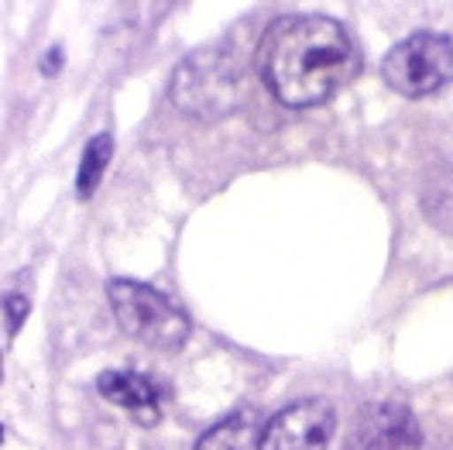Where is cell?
<instances>
[{"instance_id": "6da1fadb", "label": "cell", "mask_w": 453, "mask_h": 450, "mask_svg": "<svg viewBox=\"0 0 453 450\" xmlns=\"http://www.w3.org/2000/svg\"><path fill=\"white\" fill-rule=\"evenodd\" d=\"M257 69L285 107H316L357 76L361 52L334 18L288 14L265 31Z\"/></svg>"}, {"instance_id": "7a4b0ae2", "label": "cell", "mask_w": 453, "mask_h": 450, "mask_svg": "<svg viewBox=\"0 0 453 450\" xmlns=\"http://www.w3.org/2000/svg\"><path fill=\"white\" fill-rule=\"evenodd\" d=\"M172 104L196 120H224L241 104V66L226 49H196L172 73Z\"/></svg>"}, {"instance_id": "3957f363", "label": "cell", "mask_w": 453, "mask_h": 450, "mask_svg": "<svg viewBox=\"0 0 453 450\" xmlns=\"http://www.w3.org/2000/svg\"><path fill=\"white\" fill-rule=\"evenodd\" d=\"M107 296H111L113 316L127 338L142 340L155 351H179L189 340V316L165 292L144 282L113 279Z\"/></svg>"}, {"instance_id": "277c9868", "label": "cell", "mask_w": 453, "mask_h": 450, "mask_svg": "<svg viewBox=\"0 0 453 450\" xmlns=\"http://www.w3.org/2000/svg\"><path fill=\"white\" fill-rule=\"evenodd\" d=\"M381 76L402 97H429L453 83V38L416 31L381 62Z\"/></svg>"}, {"instance_id": "5b68a950", "label": "cell", "mask_w": 453, "mask_h": 450, "mask_svg": "<svg viewBox=\"0 0 453 450\" xmlns=\"http://www.w3.org/2000/svg\"><path fill=\"white\" fill-rule=\"evenodd\" d=\"M337 430V413L326 399H299L261 426L257 450H326Z\"/></svg>"}, {"instance_id": "8992f818", "label": "cell", "mask_w": 453, "mask_h": 450, "mask_svg": "<svg viewBox=\"0 0 453 450\" xmlns=\"http://www.w3.org/2000/svg\"><path fill=\"white\" fill-rule=\"evenodd\" d=\"M419 447H423V433H419V423L412 416V409L402 406V402H374V406H368L357 416L343 450H419Z\"/></svg>"}, {"instance_id": "52a82bcc", "label": "cell", "mask_w": 453, "mask_h": 450, "mask_svg": "<svg viewBox=\"0 0 453 450\" xmlns=\"http://www.w3.org/2000/svg\"><path fill=\"white\" fill-rule=\"evenodd\" d=\"M96 389L104 399H111L113 406L127 409V413H148L155 416L158 413V385L148 378V375H138V371H104Z\"/></svg>"}, {"instance_id": "ba28073f", "label": "cell", "mask_w": 453, "mask_h": 450, "mask_svg": "<svg viewBox=\"0 0 453 450\" xmlns=\"http://www.w3.org/2000/svg\"><path fill=\"white\" fill-rule=\"evenodd\" d=\"M261 437L255 413H230L220 423H213L193 450H251Z\"/></svg>"}, {"instance_id": "9c48e42d", "label": "cell", "mask_w": 453, "mask_h": 450, "mask_svg": "<svg viewBox=\"0 0 453 450\" xmlns=\"http://www.w3.org/2000/svg\"><path fill=\"white\" fill-rule=\"evenodd\" d=\"M111 155H113V138L107 131L104 135H93V138L86 141L83 159H80V172H76V197L89 199L96 193V186H100V179L107 172Z\"/></svg>"}, {"instance_id": "30bf717a", "label": "cell", "mask_w": 453, "mask_h": 450, "mask_svg": "<svg viewBox=\"0 0 453 450\" xmlns=\"http://www.w3.org/2000/svg\"><path fill=\"white\" fill-rule=\"evenodd\" d=\"M0 310H4V320H7V334L18 338V330H21L25 320H28L31 299L25 292H4V296H0Z\"/></svg>"}, {"instance_id": "8fae6325", "label": "cell", "mask_w": 453, "mask_h": 450, "mask_svg": "<svg viewBox=\"0 0 453 450\" xmlns=\"http://www.w3.org/2000/svg\"><path fill=\"white\" fill-rule=\"evenodd\" d=\"M58 66H62V52H58V45L52 49V56H45L42 58V73H49V76H56L58 73Z\"/></svg>"}, {"instance_id": "7c38bea8", "label": "cell", "mask_w": 453, "mask_h": 450, "mask_svg": "<svg viewBox=\"0 0 453 450\" xmlns=\"http://www.w3.org/2000/svg\"><path fill=\"white\" fill-rule=\"evenodd\" d=\"M0 440H4V430H0Z\"/></svg>"}, {"instance_id": "4fadbf2b", "label": "cell", "mask_w": 453, "mask_h": 450, "mask_svg": "<svg viewBox=\"0 0 453 450\" xmlns=\"http://www.w3.org/2000/svg\"><path fill=\"white\" fill-rule=\"evenodd\" d=\"M0 375H4V365H0Z\"/></svg>"}]
</instances>
